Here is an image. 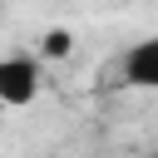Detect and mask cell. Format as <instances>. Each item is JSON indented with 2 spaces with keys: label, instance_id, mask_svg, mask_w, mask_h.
<instances>
[{
  "label": "cell",
  "instance_id": "obj_1",
  "mask_svg": "<svg viewBox=\"0 0 158 158\" xmlns=\"http://www.w3.org/2000/svg\"><path fill=\"white\" fill-rule=\"evenodd\" d=\"M35 94H40V64L30 54H5L0 59V104L25 109V104H35Z\"/></svg>",
  "mask_w": 158,
  "mask_h": 158
},
{
  "label": "cell",
  "instance_id": "obj_2",
  "mask_svg": "<svg viewBox=\"0 0 158 158\" xmlns=\"http://www.w3.org/2000/svg\"><path fill=\"white\" fill-rule=\"evenodd\" d=\"M123 84H133V89H153V94H158V35L138 40V44L123 54Z\"/></svg>",
  "mask_w": 158,
  "mask_h": 158
},
{
  "label": "cell",
  "instance_id": "obj_3",
  "mask_svg": "<svg viewBox=\"0 0 158 158\" xmlns=\"http://www.w3.org/2000/svg\"><path fill=\"white\" fill-rule=\"evenodd\" d=\"M40 54H49V59H64V54H69V30H49V35L40 40Z\"/></svg>",
  "mask_w": 158,
  "mask_h": 158
}]
</instances>
